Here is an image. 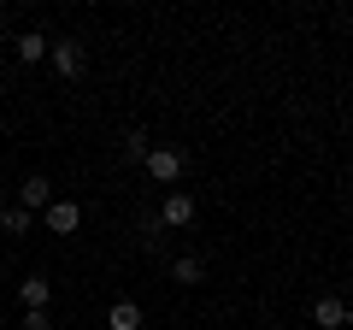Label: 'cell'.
<instances>
[{
	"instance_id": "cell-1",
	"label": "cell",
	"mask_w": 353,
	"mask_h": 330,
	"mask_svg": "<svg viewBox=\"0 0 353 330\" xmlns=\"http://www.w3.org/2000/svg\"><path fill=\"white\" fill-rule=\"evenodd\" d=\"M194 213H201V206H194V195H183V189H171V195L159 201V224H165V230H189Z\"/></svg>"
},
{
	"instance_id": "cell-2",
	"label": "cell",
	"mask_w": 353,
	"mask_h": 330,
	"mask_svg": "<svg viewBox=\"0 0 353 330\" xmlns=\"http://www.w3.org/2000/svg\"><path fill=\"white\" fill-rule=\"evenodd\" d=\"M48 59H53V71H59V77H83L88 53H83V41H77V36H59V41L48 48Z\"/></svg>"
},
{
	"instance_id": "cell-3",
	"label": "cell",
	"mask_w": 353,
	"mask_h": 330,
	"mask_svg": "<svg viewBox=\"0 0 353 330\" xmlns=\"http://www.w3.org/2000/svg\"><path fill=\"white\" fill-rule=\"evenodd\" d=\"M183 165H189V159H183V148H153L148 153V177L153 183H176V177H183Z\"/></svg>"
},
{
	"instance_id": "cell-4",
	"label": "cell",
	"mask_w": 353,
	"mask_h": 330,
	"mask_svg": "<svg viewBox=\"0 0 353 330\" xmlns=\"http://www.w3.org/2000/svg\"><path fill=\"white\" fill-rule=\"evenodd\" d=\"M41 218H48L53 236H71V230H83V206H77V201H53Z\"/></svg>"
},
{
	"instance_id": "cell-5",
	"label": "cell",
	"mask_w": 353,
	"mask_h": 330,
	"mask_svg": "<svg viewBox=\"0 0 353 330\" xmlns=\"http://www.w3.org/2000/svg\"><path fill=\"white\" fill-rule=\"evenodd\" d=\"M312 324L318 330H341L347 324V301H341V295H318L312 301Z\"/></svg>"
},
{
	"instance_id": "cell-6",
	"label": "cell",
	"mask_w": 353,
	"mask_h": 330,
	"mask_svg": "<svg viewBox=\"0 0 353 330\" xmlns=\"http://www.w3.org/2000/svg\"><path fill=\"white\" fill-rule=\"evenodd\" d=\"M18 206H24V213H48V206H53V183L41 177V171H36V177H24V189H18Z\"/></svg>"
},
{
	"instance_id": "cell-7",
	"label": "cell",
	"mask_w": 353,
	"mask_h": 330,
	"mask_svg": "<svg viewBox=\"0 0 353 330\" xmlns=\"http://www.w3.org/2000/svg\"><path fill=\"white\" fill-rule=\"evenodd\" d=\"M48 295H53V283L41 278V271L18 283V301H24V313H48Z\"/></svg>"
},
{
	"instance_id": "cell-8",
	"label": "cell",
	"mask_w": 353,
	"mask_h": 330,
	"mask_svg": "<svg viewBox=\"0 0 353 330\" xmlns=\"http://www.w3.org/2000/svg\"><path fill=\"white\" fill-rule=\"evenodd\" d=\"M48 48H53V41L41 36V30H18V41H12V53H18V59H24V65L48 59Z\"/></svg>"
},
{
	"instance_id": "cell-9",
	"label": "cell",
	"mask_w": 353,
	"mask_h": 330,
	"mask_svg": "<svg viewBox=\"0 0 353 330\" xmlns=\"http://www.w3.org/2000/svg\"><path fill=\"white\" fill-rule=\"evenodd\" d=\"M106 324H112V330H141V307H136V301H112Z\"/></svg>"
},
{
	"instance_id": "cell-10",
	"label": "cell",
	"mask_w": 353,
	"mask_h": 330,
	"mask_svg": "<svg viewBox=\"0 0 353 330\" xmlns=\"http://www.w3.org/2000/svg\"><path fill=\"white\" fill-rule=\"evenodd\" d=\"M171 278H176V283H201V278H206V266H201L194 254H176V260H171Z\"/></svg>"
},
{
	"instance_id": "cell-11",
	"label": "cell",
	"mask_w": 353,
	"mask_h": 330,
	"mask_svg": "<svg viewBox=\"0 0 353 330\" xmlns=\"http://www.w3.org/2000/svg\"><path fill=\"white\" fill-rule=\"evenodd\" d=\"M0 224L12 230V236H24V230L36 224V213H24V206H6V218H0Z\"/></svg>"
},
{
	"instance_id": "cell-12",
	"label": "cell",
	"mask_w": 353,
	"mask_h": 330,
	"mask_svg": "<svg viewBox=\"0 0 353 330\" xmlns=\"http://www.w3.org/2000/svg\"><path fill=\"white\" fill-rule=\"evenodd\" d=\"M148 136H141V130H130V136H124V159H141V165H148Z\"/></svg>"
},
{
	"instance_id": "cell-13",
	"label": "cell",
	"mask_w": 353,
	"mask_h": 330,
	"mask_svg": "<svg viewBox=\"0 0 353 330\" xmlns=\"http://www.w3.org/2000/svg\"><path fill=\"white\" fill-rule=\"evenodd\" d=\"M159 230H165L159 213H141V218H136V236H141V242H159Z\"/></svg>"
},
{
	"instance_id": "cell-14",
	"label": "cell",
	"mask_w": 353,
	"mask_h": 330,
	"mask_svg": "<svg viewBox=\"0 0 353 330\" xmlns=\"http://www.w3.org/2000/svg\"><path fill=\"white\" fill-rule=\"evenodd\" d=\"M24 330H53V324H48V313H24Z\"/></svg>"
},
{
	"instance_id": "cell-15",
	"label": "cell",
	"mask_w": 353,
	"mask_h": 330,
	"mask_svg": "<svg viewBox=\"0 0 353 330\" xmlns=\"http://www.w3.org/2000/svg\"><path fill=\"white\" fill-rule=\"evenodd\" d=\"M0 218H6V201H0Z\"/></svg>"
}]
</instances>
